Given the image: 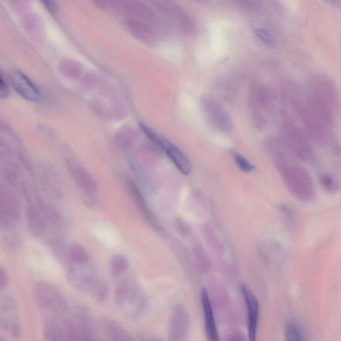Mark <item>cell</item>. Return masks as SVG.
<instances>
[{"label": "cell", "mask_w": 341, "mask_h": 341, "mask_svg": "<svg viewBox=\"0 0 341 341\" xmlns=\"http://www.w3.org/2000/svg\"><path fill=\"white\" fill-rule=\"evenodd\" d=\"M67 282L75 290L89 296L97 302H104L108 289L105 282L88 264L69 263L65 265Z\"/></svg>", "instance_id": "1"}, {"label": "cell", "mask_w": 341, "mask_h": 341, "mask_svg": "<svg viewBox=\"0 0 341 341\" xmlns=\"http://www.w3.org/2000/svg\"><path fill=\"white\" fill-rule=\"evenodd\" d=\"M33 291L35 302L44 312L52 317H64L68 314V302L56 286L48 282H37Z\"/></svg>", "instance_id": "2"}, {"label": "cell", "mask_w": 341, "mask_h": 341, "mask_svg": "<svg viewBox=\"0 0 341 341\" xmlns=\"http://www.w3.org/2000/svg\"><path fill=\"white\" fill-rule=\"evenodd\" d=\"M114 301L120 312L128 318L136 317L142 307L140 291L131 280L125 277L117 282Z\"/></svg>", "instance_id": "3"}, {"label": "cell", "mask_w": 341, "mask_h": 341, "mask_svg": "<svg viewBox=\"0 0 341 341\" xmlns=\"http://www.w3.org/2000/svg\"><path fill=\"white\" fill-rule=\"evenodd\" d=\"M286 182L292 194L303 201L314 199L315 191L310 175L299 165H288L284 169Z\"/></svg>", "instance_id": "4"}, {"label": "cell", "mask_w": 341, "mask_h": 341, "mask_svg": "<svg viewBox=\"0 0 341 341\" xmlns=\"http://www.w3.org/2000/svg\"><path fill=\"white\" fill-rule=\"evenodd\" d=\"M0 327L10 337H20L21 326L18 303L13 296H2L0 307Z\"/></svg>", "instance_id": "5"}, {"label": "cell", "mask_w": 341, "mask_h": 341, "mask_svg": "<svg viewBox=\"0 0 341 341\" xmlns=\"http://www.w3.org/2000/svg\"><path fill=\"white\" fill-rule=\"evenodd\" d=\"M158 9L170 22L186 33L194 31L195 26L186 12L172 0H156Z\"/></svg>", "instance_id": "6"}, {"label": "cell", "mask_w": 341, "mask_h": 341, "mask_svg": "<svg viewBox=\"0 0 341 341\" xmlns=\"http://www.w3.org/2000/svg\"><path fill=\"white\" fill-rule=\"evenodd\" d=\"M287 133L290 146L296 157L303 161H312L315 158L314 151L302 130L296 126L290 125Z\"/></svg>", "instance_id": "7"}, {"label": "cell", "mask_w": 341, "mask_h": 341, "mask_svg": "<svg viewBox=\"0 0 341 341\" xmlns=\"http://www.w3.org/2000/svg\"><path fill=\"white\" fill-rule=\"evenodd\" d=\"M154 143L165 151L172 163L183 174H190L191 170L190 161L178 147L160 136H158L155 139Z\"/></svg>", "instance_id": "8"}, {"label": "cell", "mask_w": 341, "mask_h": 341, "mask_svg": "<svg viewBox=\"0 0 341 341\" xmlns=\"http://www.w3.org/2000/svg\"><path fill=\"white\" fill-rule=\"evenodd\" d=\"M242 293L247 305L248 311V330L250 340H256L257 328H258L259 310L260 305L256 296L247 286H241Z\"/></svg>", "instance_id": "9"}, {"label": "cell", "mask_w": 341, "mask_h": 341, "mask_svg": "<svg viewBox=\"0 0 341 341\" xmlns=\"http://www.w3.org/2000/svg\"><path fill=\"white\" fill-rule=\"evenodd\" d=\"M20 219V209L14 200H2L0 208V226L4 231L12 230Z\"/></svg>", "instance_id": "10"}, {"label": "cell", "mask_w": 341, "mask_h": 341, "mask_svg": "<svg viewBox=\"0 0 341 341\" xmlns=\"http://www.w3.org/2000/svg\"><path fill=\"white\" fill-rule=\"evenodd\" d=\"M15 90L26 100L35 102L39 100V92L35 84L20 71H14L12 75Z\"/></svg>", "instance_id": "11"}, {"label": "cell", "mask_w": 341, "mask_h": 341, "mask_svg": "<svg viewBox=\"0 0 341 341\" xmlns=\"http://www.w3.org/2000/svg\"><path fill=\"white\" fill-rule=\"evenodd\" d=\"M73 319L78 329L81 340H95L96 330L94 321L87 309L83 307L77 308Z\"/></svg>", "instance_id": "12"}, {"label": "cell", "mask_w": 341, "mask_h": 341, "mask_svg": "<svg viewBox=\"0 0 341 341\" xmlns=\"http://www.w3.org/2000/svg\"><path fill=\"white\" fill-rule=\"evenodd\" d=\"M44 335L48 341L67 340L64 317H52L46 321Z\"/></svg>", "instance_id": "13"}, {"label": "cell", "mask_w": 341, "mask_h": 341, "mask_svg": "<svg viewBox=\"0 0 341 341\" xmlns=\"http://www.w3.org/2000/svg\"><path fill=\"white\" fill-rule=\"evenodd\" d=\"M26 222L29 232L33 237L40 239L45 236L49 224L38 210L29 207L26 212Z\"/></svg>", "instance_id": "14"}, {"label": "cell", "mask_w": 341, "mask_h": 341, "mask_svg": "<svg viewBox=\"0 0 341 341\" xmlns=\"http://www.w3.org/2000/svg\"><path fill=\"white\" fill-rule=\"evenodd\" d=\"M103 332L111 340H132L131 334L114 320L104 319L100 323Z\"/></svg>", "instance_id": "15"}, {"label": "cell", "mask_w": 341, "mask_h": 341, "mask_svg": "<svg viewBox=\"0 0 341 341\" xmlns=\"http://www.w3.org/2000/svg\"><path fill=\"white\" fill-rule=\"evenodd\" d=\"M202 305H203L204 317H205V330L210 340H218V332L217 329L216 321L212 312L211 303L207 290L203 289L201 293Z\"/></svg>", "instance_id": "16"}, {"label": "cell", "mask_w": 341, "mask_h": 341, "mask_svg": "<svg viewBox=\"0 0 341 341\" xmlns=\"http://www.w3.org/2000/svg\"><path fill=\"white\" fill-rule=\"evenodd\" d=\"M69 263L76 265L88 264L90 255L86 248L81 244L73 243L68 246ZM69 264V263H68Z\"/></svg>", "instance_id": "17"}, {"label": "cell", "mask_w": 341, "mask_h": 341, "mask_svg": "<svg viewBox=\"0 0 341 341\" xmlns=\"http://www.w3.org/2000/svg\"><path fill=\"white\" fill-rule=\"evenodd\" d=\"M129 260L125 255L115 254L109 262V271L111 276L114 278H119L125 274L129 268Z\"/></svg>", "instance_id": "18"}, {"label": "cell", "mask_w": 341, "mask_h": 341, "mask_svg": "<svg viewBox=\"0 0 341 341\" xmlns=\"http://www.w3.org/2000/svg\"><path fill=\"white\" fill-rule=\"evenodd\" d=\"M48 244L53 254L64 266L69 263L68 246H67L62 240L50 239Z\"/></svg>", "instance_id": "19"}, {"label": "cell", "mask_w": 341, "mask_h": 341, "mask_svg": "<svg viewBox=\"0 0 341 341\" xmlns=\"http://www.w3.org/2000/svg\"><path fill=\"white\" fill-rule=\"evenodd\" d=\"M237 7L245 10H256L260 8V0H229Z\"/></svg>", "instance_id": "20"}, {"label": "cell", "mask_w": 341, "mask_h": 341, "mask_svg": "<svg viewBox=\"0 0 341 341\" xmlns=\"http://www.w3.org/2000/svg\"><path fill=\"white\" fill-rule=\"evenodd\" d=\"M233 158H234V161L237 167L242 172L250 173L254 169V166L247 159H245L243 155L236 153L233 155Z\"/></svg>", "instance_id": "21"}, {"label": "cell", "mask_w": 341, "mask_h": 341, "mask_svg": "<svg viewBox=\"0 0 341 341\" xmlns=\"http://www.w3.org/2000/svg\"><path fill=\"white\" fill-rule=\"evenodd\" d=\"M254 33L257 37L265 44V45L268 46L269 48H274L275 46V41L272 35L263 29H257L254 30Z\"/></svg>", "instance_id": "22"}, {"label": "cell", "mask_w": 341, "mask_h": 341, "mask_svg": "<svg viewBox=\"0 0 341 341\" xmlns=\"http://www.w3.org/2000/svg\"><path fill=\"white\" fill-rule=\"evenodd\" d=\"M12 230L4 231L6 232L5 240L6 244L9 246L10 249H17L20 246V239L18 235Z\"/></svg>", "instance_id": "23"}, {"label": "cell", "mask_w": 341, "mask_h": 341, "mask_svg": "<svg viewBox=\"0 0 341 341\" xmlns=\"http://www.w3.org/2000/svg\"><path fill=\"white\" fill-rule=\"evenodd\" d=\"M321 184L323 188L329 193H334L337 190V185L333 179L327 174H324L321 178Z\"/></svg>", "instance_id": "24"}, {"label": "cell", "mask_w": 341, "mask_h": 341, "mask_svg": "<svg viewBox=\"0 0 341 341\" xmlns=\"http://www.w3.org/2000/svg\"><path fill=\"white\" fill-rule=\"evenodd\" d=\"M287 338L290 340H300L303 339L302 330L294 325L288 326L287 330Z\"/></svg>", "instance_id": "25"}, {"label": "cell", "mask_w": 341, "mask_h": 341, "mask_svg": "<svg viewBox=\"0 0 341 341\" xmlns=\"http://www.w3.org/2000/svg\"><path fill=\"white\" fill-rule=\"evenodd\" d=\"M9 283V276H8L7 270L3 266L0 269V288L1 289H4L7 287Z\"/></svg>", "instance_id": "26"}, {"label": "cell", "mask_w": 341, "mask_h": 341, "mask_svg": "<svg viewBox=\"0 0 341 341\" xmlns=\"http://www.w3.org/2000/svg\"><path fill=\"white\" fill-rule=\"evenodd\" d=\"M39 1L41 2L42 4H44L46 9L49 10V12H52V13L56 12V5L54 0H39Z\"/></svg>", "instance_id": "27"}, {"label": "cell", "mask_w": 341, "mask_h": 341, "mask_svg": "<svg viewBox=\"0 0 341 341\" xmlns=\"http://www.w3.org/2000/svg\"><path fill=\"white\" fill-rule=\"evenodd\" d=\"M0 93H1V98H3L7 94V87L4 83L3 79L1 78V85H0Z\"/></svg>", "instance_id": "28"}]
</instances>
